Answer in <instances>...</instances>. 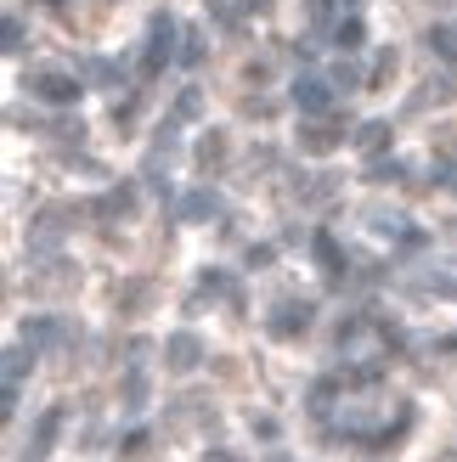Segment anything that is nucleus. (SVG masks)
Instances as JSON below:
<instances>
[{"label": "nucleus", "mask_w": 457, "mask_h": 462, "mask_svg": "<svg viewBox=\"0 0 457 462\" xmlns=\"http://www.w3.org/2000/svg\"><path fill=\"white\" fill-rule=\"evenodd\" d=\"M175 29L181 23L170 17V12H153L147 17V45H142V79H158L170 68V57H175Z\"/></svg>", "instance_id": "f257e3e1"}, {"label": "nucleus", "mask_w": 457, "mask_h": 462, "mask_svg": "<svg viewBox=\"0 0 457 462\" xmlns=\"http://www.w3.org/2000/svg\"><path fill=\"white\" fill-rule=\"evenodd\" d=\"M294 107H300V113H328L333 107V79L300 74V79H294Z\"/></svg>", "instance_id": "f03ea898"}, {"label": "nucleus", "mask_w": 457, "mask_h": 462, "mask_svg": "<svg viewBox=\"0 0 457 462\" xmlns=\"http://www.w3.org/2000/svg\"><path fill=\"white\" fill-rule=\"evenodd\" d=\"M34 97H45V102H74L79 97V79H68V74H34Z\"/></svg>", "instance_id": "7ed1b4c3"}, {"label": "nucleus", "mask_w": 457, "mask_h": 462, "mask_svg": "<svg viewBox=\"0 0 457 462\" xmlns=\"http://www.w3.org/2000/svg\"><path fill=\"white\" fill-rule=\"evenodd\" d=\"M170 366H175V373H192V366H198V338L192 333H175L170 338Z\"/></svg>", "instance_id": "20e7f679"}, {"label": "nucleus", "mask_w": 457, "mask_h": 462, "mask_svg": "<svg viewBox=\"0 0 457 462\" xmlns=\"http://www.w3.org/2000/svg\"><path fill=\"white\" fill-rule=\"evenodd\" d=\"M429 51L441 62H457V23H435V29H429Z\"/></svg>", "instance_id": "39448f33"}, {"label": "nucleus", "mask_w": 457, "mask_h": 462, "mask_svg": "<svg viewBox=\"0 0 457 462\" xmlns=\"http://www.w3.org/2000/svg\"><path fill=\"white\" fill-rule=\"evenodd\" d=\"M305 321H311V305H283V316L271 321V328H277V338H288V333H300Z\"/></svg>", "instance_id": "423d86ee"}, {"label": "nucleus", "mask_w": 457, "mask_h": 462, "mask_svg": "<svg viewBox=\"0 0 457 462\" xmlns=\"http://www.w3.org/2000/svg\"><path fill=\"white\" fill-rule=\"evenodd\" d=\"M333 40L345 45V51H356V45L368 40V23H361V17H345V23H339V29H333Z\"/></svg>", "instance_id": "0eeeda50"}, {"label": "nucleus", "mask_w": 457, "mask_h": 462, "mask_svg": "<svg viewBox=\"0 0 457 462\" xmlns=\"http://www.w3.org/2000/svg\"><path fill=\"white\" fill-rule=\"evenodd\" d=\"M384 142H390V125H361V130H356V147H361V152H378Z\"/></svg>", "instance_id": "6e6552de"}, {"label": "nucleus", "mask_w": 457, "mask_h": 462, "mask_svg": "<svg viewBox=\"0 0 457 462\" xmlns=\"http://www.w3.org/2000/svg\"><path fill=\"white\" fill-rule=\"evenodd\" d=\"M215 215V192H192L187 209H181V220H210Z\"/></svg>", "instance_id": "1a4fd4ad"}, {"label": "nucleus", "mask_w": 457, "mask_h": 462, "mask_svg": "<svg viewBox=\"0 0 457 462\" xmlns=\"http://www.w3.org/2000/svg\"><path fill=\"white\" fill-rule=\"evenodd\" d=\"M390 68H396V51H378V62H373V85H378L384 74H390Z\"/></svg>", "instance_id": "9d476101"}, {"label": "nucleus", "mask_w": 457, "mask_h": 462, "mask_svg": "<svg viewBox=\"0 0 457 462\" xmlns=\"http://www.w3.org/2000/svg\"><path fill=\"white\" fill-rule=\"evenodd\" d=\"M198 57H203V40H198V34H187V51H181V62H187V68H192Z\"/></svg>", "instance_id": "9b49d317"}, {"label": "nucleus", "mask_w": 457, "mask_h": 462, "mask_svg": "<svg viewBox=\"0 0 457 462\" xmlns=\"http://www.w3.org/2000/svg\"><path fill=\"white\" fill-rule=\"evenodd\" d=\"M23 45V29H17V17H6V51H17Z\"/></svg>", "instance_id": "f8f14e48"}, {"label": "nucleus", "mask_w": 457, "mask_h": 462, "mask_svg": "<svg viewBox=\"0 0 457 462\" xmlns=\"http://www.w3.org/2000/svg\"><path fill=\"white\" fill-rule=\"evenodd\" d=\"M339 6H361V0H339Z\"/></svg>", "instance_id": "ddd939ff"}, {"label": "nucleus", "mask_w": 457, "mask_h": 462, "mask_svg": "<svg viewBox=\"0 0 457 462\" xmlns=\"http://www.w3.org/2000/svg\"><path fill=\"white\" fill-rule=\"evenodd\" d=\"M248 6H266V0H248Z\"/></svg>", "instance_id": "4468645a"}]
</instances>
